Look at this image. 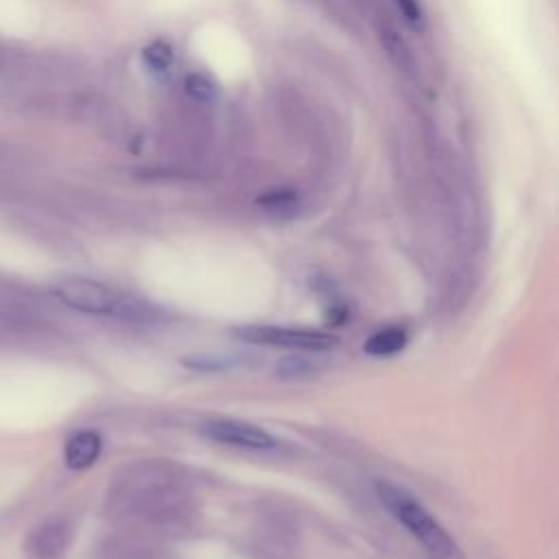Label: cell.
<instances>
[{"label": "cell", "mask_w": 559, "mask_h": 559, "mask_svg": "<svg viewBox=\"0 0 559 559\" xmlns=\"http://www.w3.org/2000/svg\"><path fill=\"white\" fill-rule=\"evenodd\" d=\"M373 489L380 504L424 546L432 559H463L459 544L406 487L378 478Z\"/></svg>", "instance_id": "6da1fadb"}, {"label": "cell", "mask_w": 559, "mask_h": 559, "mask_svg": "<svg viewBox=\"0 0 559 559\" xmlns=\"http://www.w3.org/2000/svg\"><path fill=\"white\" fill-rule=\"evenodd\" d=\"M55 295L83 314L122 321H148L155 314L148 304L90 277H66L55 286Z\"/></svg>", "instance_id": "7a4b0ae2"}, {"label": "cell", "mask_w": 559, "mask_h": 559, "mask_svg": "<svg viewBox=\"0 0 559 559\" xmlns=\"http://www.w3.org/2000/svg\"><path fill=\"white\" fill-rule=\"evenodd\" d=\"M231 334L245 343L253 345H271V347H288L304 352H323L336 345V336L321 330L306 328H282V325H240L234 328Z\"/></svg>", "instance_id": "3957f363"}, {"label": "cell", "mask_w": 559, "mask_h": 559, "mask_svg": "<svg viewBox=\"0 0 559 559\" xmlns=\"http://www.w3.org/2000/svg\"><path fill=\"white\" fill-rule=\"evenodd\" d=\"M201 432L216 443L231 445V448H245V450H271L275 445V439L260 426L238 419H214L207 421Z\"/></svg>", "instance_id": "277c9868"}, {"label": "cell", "mask_w": 559, "mask_h": 559, "mask_svg": "<svg viewBox=\"0 0 559 559\" xmlns=\"http://www.w3.org/2000/svg\"><path fill=\"white\" fill-rule=\"evenodd\" d=\"M72 542V528L66 520L55 518L37 524L24 539V555L28 559H61Z\"/></svg>", "instance_id": "5b68a950"}, {"label": "cell", "mask_w": 559, "mask_h": 559, "mask_svg": "<svg viewBox=\"0 0 559 559\" xmlns=\"http://www.w3.org/2000/svg\"><path fill=\"white\" fill-rule=\"evenodd\" d=\"M103 452V437L96 430H79L63 445V461L70 469L92 467Z\"/></svg>", "instance_id": "8992f818"}, {"label": "cell", "mask_w": 559, "mask_h": 559, "mask_svg": "<svg viewBox=\"0 0 559 559\" xmlns=\"http://www.w3.org/2000/svg\"><path fill=\"white\" fill-rule=\"evenodd\" d=\"M408 343V332L400 325H391V328H382L378 332H373L362 349L369 354V356H378V358H386V356H395L400 354Z\"/></svg>", "instance_id": "52a82bcc"}, {"label": "cell", "mask_w": 559, "mask_h": 559, "mask_svg": "<svg viewBox=\"0 0 559 559\" xmlns=\"http://www.w3.org/2000/svg\"><path fill=\"white\" fill-rule=\"evenodd\" d=\"M238 362V356L229 354H190L181 358V365L192 371H225Z\"/></svg>", "instance_id": "ba28073f"}, {"label": "cell", "mask_w": 559, "mask_h": 559, "mask_svg": "<svg viewBox=\"0 0 559 559\" xmlns=\"http://www.w3.org/2000/svg\"><path fill=\"white\" fill-rule=\"evenodd\" d=\"M183 90H186V94H188L192 100H199V103H214L216 96H218L216 83H214L207 74H201V72H190V74H186V79H183Z\"/></svg>", "instance_id": "9c48e42d"}, {"label": "cell", "mask_w": 559, "mask_h": 559, "mask_svg": "<svg viewBox=\"0 0 559 559\" xmlns=\"http://www.w3.org/2000/svg\"><path fill=\"white\" fill-rule=\"evenodd\" d=\"M258 205L271 214H293L299 205V197L293 190H271L258 197Z\"/></svg>", "instance_id": "30bf717a"}, {"label": "cell", "mask_w": 559, "mask_h": 559, "mask_svg": "<svg viewBox=\"0 0 559 559\" xmlns=\"http://www.w3.org/2000/svg\"><path fill=\"white\" fill-rule=\"evenodd\" d=\"M142 61L151 72L164 74L173 66V48L166 41H151L142 50Z\"/></svg>", "instance_id": "8fae6325"}, {"label": "cell", "mask_w": 559, "mask_h": 559, "mask_svg": "<svg viewBox=\"0 0 559 559\" xmlns=\"http://www.w3.org/2000/svg\"><path fill=\"white\" fill-rule=\"evenodd\" d=\"M277 373L282 378H306L314 373V365L301 356H284L277 362Z\"/></svg>", "instance_id": "7c38bea8"}, {"label": "cell", "mask_w": 559, "mask_h": 559, "mask_svg": "<svg viewBox=\"0 0 559 559\" xmlns=\"http://www.w3.org/2000/svg\"><path fill=\"white\" fill-rule=\"evenodd\" d=\"M395 7L411 26H419L424 22V9L419 0H395Z\"/></svg>", "instance_id": "4fadbf2b"}]
</instances>
